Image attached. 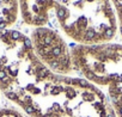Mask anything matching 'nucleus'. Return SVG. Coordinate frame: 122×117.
<instances>
[{"instance_id":"2","label":"nucleus","mask_w":122,"mask_h":117,"mask_svg":"<svg viewBox=\"0 0 122 117\" xmlns=\"http://www.w3.org/2000/svg\"><path fill=\"white\" fill-rule=\"evenodd\" d=\"M49 24L81 45L108 43L117 31L110 0H53Z\"/></svg>"},{"instance_id":"3","label":"nucleus","mask_w":122,"mask_h":117,"mask_svg":"<svg viewBox=\"0 0 122 117\" xmlns=\"http://www.w3.org/2000/svg\"><path fill=\"white\" fill-rule=\"evenodd\" d=\"M72 60L85 80L107 88L116 116L122 117V44H80L72 49Z\"/></svg>"},{"instance_id":"1","label":"nucleus","mask_w":122,"mask_h":117,"mask_svg":"<svg viewBox=\"0 0 122 117\" xmlns=\"http://www.w3.org/2000/svg\"><path fill=\"white\" fill-rule=\"evenodd\" d=\"M0 91L32 117H117L97 86L51 72L17 30L0 31Z\"/></svg>"},{"instance_id":"6","label":"nucleus","mask_w":122,"mask_h":117,"mask_svg":"<svg viewBox=\"0 0 122 117\" xmlns=\"http://www.w3.org/2000/svg\"><path fill=\"white\" fill-rule=\"evenodd\" d=\"M19 13L18 0H0V31L9 30Z\"/></svg>"},{"instance_id":"7","label":"nucleus","mask_w":122,"mask_h":117,"mask_svg":"<svg viewBox=\"0 0 122 117\" xmlns=\"http://www.w3.org/2000/svg\"><path fill=\"white\" fill-rule=\"evenodd\" d=\"M110 3L112 4V9H114L116 22H117V26H118L121 37H122V0H110Z\"/></svg>"},{"instance_id":"4","label":"nucleus","mask_w":122,"mask_h":117,"mask_svg":"<svg viewBox=\"0 0 122 117\" xmlns=\"http://www.w3.org/2000/svg\"><path fill=\"white\" fill-rule=\"evenodd\" d=\"M30 39L35 54L51 72L59 75H68L73 72L72 51L56 30L47 26L36 28Z\"/></svg>"},{"instance_id":"8","label":"nucleus","mask_w":122,"mask_h":117,"mask_svg":"<svg viewBox=\"0 0 122 117\" xmlns=\"http://www.w3.org/2000/svg\"><path fill=\"white\" fill-rule=\"evenodd\" d=\"M0 117H24V116L15 109L5 107V109H0Z\"/></svg>"},{"instance_id":"5","label":"nucleus","mask_w":122,"mask_h":117,"mask_svg":"<svg viewBox=\"0 0 122 117\" xmlns=\"http://www.w3.org/2000/svg\"><path fill=\"white\" fill-rule=\"evenodd\" d=\"M23 20L31 26L42 28L49 24L53 0H18Z\"/></svg>"}]
</instances>
